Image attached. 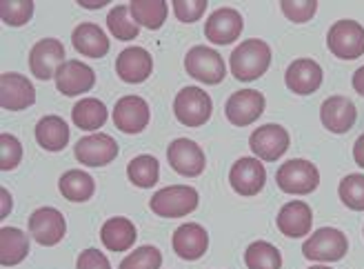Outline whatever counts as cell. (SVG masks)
Segmentation results:
<instances>
[{
  "label": "cell",
  "mask_w": 364,
  "mask_h": 269,
  "mask_svg": "<svg viewBox=\"0 0 364 269\" xmlns=\"http://www.w3.org/2000/svg\"><path fill=\"white\" fill-rule=\"evenodd\" d=\"M173 252L182 260H198L207 254L209 249V234L203 225L198 223H185L173 231Z\"/></svg>",
  "instance_id": "cell-23"
},
{
  "label": "cell",
  "mask_w": 364,
  "mask_h": 269,
  "mask_svg": "<svg viewBox=\"0 0 364 269\" xmlns=\"http://www.w3.org/2000/svg\"><path fill=\"white\" fill-rule=\"evenodd\" d=\"M120 154L118 142L109 134H89L80 138L74 147V156L85 167H105L114 163Z\"/></svg>",
  "instance_id": "cell-11"
},
{
  "label": "cell",
  "mask_w": 364,
  "mask_h": 269,
  "mask_svg": "<svg viewBox=\"0 0 364 269\" xmlns=\"http://www.w3.org/2000/svg\"><path fill=\"white\" fill-rule=\"evenodd\" d=\"M167 160L176 174L187 176V178L200 176L207 167L205 152L200 149L198 142H193L189 138H176L167 147Z\"/></svg>",
  "instance_id": "cell-14"
},
{
  "label": "cell",
  "mask_w": 364,
  "mask_h": 269,
  "mask_svg": "<svg viewBox=\"0 0 364 269\" xmlns=\"http://www.w3.org/2000/svg\"><path fill=\"white\" fill-rule=\"evenodd\" d=\"M58 189L69 203H87L96 191V183L82 169H69L60 176Z\"/></svg>",
  "instance_id": "cell-28"
},
{
  "label": "cell",
  "mask_w": 364,
  "mask_h": 269,
  "mask_svg": "<svg viewBox=\"0 0 364 269\" xmlns=\"http://www.w3.org/2000/svg\"><path fill=\"white\" fill-rule=\"evenodd\" d=\"M349 252V238L336 227H320L302 245V254L314 263H338Z\"/></svg>",
  "instance_id": "cell-2"
},
{
  "label": "cell",
  "mask_w": 364,
  "mask_h": 269,
  "mask_svg": "<svg viewBox=\"0 0 364 269\" xmlns=\"http://www.w3.org/2000/svg\"><path fill=\"white\" fill-rule=\"evenodd\" d=\"M107 27L118 41H136L140 33V25L134 21L129 5H116L107 14Z\"/></svg>",
  "instance_id": "cell-33"
},
{
  "label": "cell",
  "mask_w": 364,
  "mask_h": 269,
  "mask_svg": "<svg viewBox=\"0 0 364 269\" xmlns=\"http://www.w3.org/2000/svg\"><path fill=\"white\" fill-rule=\"evenodd\" d=\"M271 65V47L260 38L242 41L229 56V69L235 80L253 83L267 74Z\"/></svg>",
  "instance_id": "cell-1"
},
{
  "label": "cell",
  "mask_w": 364,
  "mask_h": 269,
  "mask_svg": "<svg viewBox=\"0 0 364 269\" xmlns=\"http://www.w3.org/2000/svg\"><path fill=\"white\" fill-rule=\"evenodd\" d=\"M280 9L291 23L302 25V23H309L316 16L318 3L316 0H282Z\"/></svg>",
  "instance_id": "cell-37"
},
{
  "label": "cell",
  "mask_w": 364,
  "mask_h": 269,
  "mask_svg": "<svg viewBox=\"0 0 364 269\" xmlns=\"http://www.w3.org/2000/svg\"><path fill=\"white\" fill-rule=\"evenodd\" d=\"M276 183L284 194L291 196H306L318 189L320 185V172L311 163V160L304 158H294L282 163L276 172Z\"/></svg>",
  "instance_id": "cell-4"
},
{
  "label": "cell",
  "mask_w": 364,
  "mask_h": 269,
  "mask_svg": "<svg viewBox=\"0 0 364 269\" xmlns=\"http://www.w3.org/2000/svg\"><path fill=\"white\" fill-rule=\"evenodd\" d=\"M245 21L242 14L233 7H220L215 9L205 23V36L213 45H231L242 36Z\"/></svg>",
  "instance_id": "cell-15"
},
{
  "label": "cell",
  "mask_w": 364,
  "mask_h": 269,
  "mask_svg": "<svg viewBox=\"0 0 364 269\" xmlns=\"http://www.w3.org/2000/svg\"><path fill=\"white\" fill-rule=\"evenodd\" d=\"M76 269H112V265H109V258L100 252V249L89 247L78 256Z\"/></svg>",
  "instance_id": "cell-40"
},
{
  "label": "cell",
  "mask_w": 364,
  "mask_h": 269,
  "mask_svg": "<svg viewBox=\"0 0 364 269\" xmlns=\"http://www.w3.org/2000/svg\"><path fill=\"white\" fill-rule=\"evenodd\" d=\"M67 234V221L56 207H41L29 216V236L43 245L53 247L58 245Z\"/></svg>",
  "instance_id": "cell-12"
},
{
  "label": "cell",
  "mask_w": 364,
  "mask_h": 269,
  "mask_svg": "<svg viewBox=\"0 0 364 269\" xmlns=\"http://www.w3.org/2000/svg\"><path fill=\"white\" fill-rule=\"evenodd\" d=\"M245 265L249 269H282V254L276 245L267 241H256L247 247Z\"/></svg>",
  "instance_id": "cell-32"
},
{
  "label": "cell",
  "mask_w": 364,
  "mask_h": 269,
  "mask_svg": "<svg viewBox=\"0 0 364 269\" xmlns=\"http://www.w3.org/2000/svg\"><path fill=\"white\" fill-rule=\"evenodd\" d=\"M29 256V236L18 227L0 229V265L16 267Z\"/></svg>",
  "instance_id": "cell-27"
},
{
  "label": "cell",
  "mask_w": 364,
  "mask_h": 269,
  "mask_svg": "<svg viewBox=\"0 0 364 269\" xmlns=\"http://www.w3.org/2000/svg\"><path fill=\"white\" fill-rule=\"evenodd\" d=\"M160 267H162V254L154 245H142L134 249L118 265V269H160Z\"/></svg>",
  "instance_id": "cell-35"
},
{
  "label": "cell",
  "mask_w": 364,
  "mask_h": 269,
  "mask_svg": "<svg viewBox=\"0 0 364 269\" xmlns=\"http://www.w3.org/2000/svg\"><path fill=\"white\" fill-rule=\"evenodd\" d=\"M264 94H260L258 89H240V92H233L229 96L225 105V116L235 127H247L264 114Z\"/></svg>",
  "instance_id": "cell-10"
},
{
  "label": "cell",
  "mask_w": 364,
  "mask_h": 269,
  "mask_svg": "<svg viewBox=\"0 0 364 269\" xmlns=\"http://www.w3.org/2000/svg\"><path fill=\"white\" fill-rule=\"evenodd\" d=\"M207 0H173L171 7H173V14L180 23L185 25H191L196 21H200V18L205 16L207 11Z\"/></svg>",
  "instance_id": "cell-39"
},
{
  "label": "cell",
  "mask_w": 364,
  "mask_h": 269,
  "mask_svg": "<svg viewBox=\"0 0 364 269\" xmlns=\"http://www.w3.org/2000/svg\"><path fill=\"white\" fill-rule=\"evenodd\" d=\"M322 67L314 58H298L284 71V83L289 92L298 96H311L322 85Z\"/></svg>",
  "instance_id": "cell-20"
},
{
  "label": "cell",
  "mask_w": 364,
  "mask_h": 269,
  "mask_svg": "<svg viewBox=\"0 0 364 269\" xmlns=\"http://www.w3.org/2000/svg\"><path fill=\"white\" fill-rule=\"evenodd\" d=\"M56 89L63 96H82L96 85V71L82 60H67L56 74Z\"/></svg>",
  "instance_id": "cell-18"
},
{
  "label": "cell",
  "mask_w": 364,
  "mask_h": 269,
  "mask_svg": "<svg viewBox=\"0 0 364 269\" xmlns=\"http://www.w3.org/2000/svg\"><path fill=\"white\" fill-rule=\"evenodd\" d=\"M136 238H138L136 225L124 216L109 218L100 227V241L109 252H116V254L127 252V249H132L136 245Z\"/></svg>",
  "instance_id": "cell-24"
},
{
  "label": "cell",
  "mask_w": 364,
  "mask_h": 269,
  "mask_svg": "<svg viewBox=\"0 0 364 269\" xmlns=\"http://www.w3.org/2000/svg\"><path fill=\"white\" fill-rule=\"evenodd\" d=\"M134 21L144 29H160L167 21L169 3L165 0H132L129 3Z\"/></svg>",
  "instance_id": "cell-30"
},
{
  "label": "cell",
  "mask_w": 364,
  "mask_h": 269,
  "mask_svg": "<svg viewBox=\"0 0 364 269\" xmlns=\"http://www.w3.org/2000/svg\"><path fill=\"white\" fill-rule=\"evenodd\" d=\"M276 225L287 238H304L314 227V211L304 201H289L278 211Z\"/></svg>",
  "instance_id": "cell-22"
},
{
  "label": "cell",
  "mask_w": 364,
  "mask_h": 269,
  "mask_svg": "<svg viewBox=\"0 0 364 269\" xmlns=\"http://www.w3.org/2000/svg\"><path fill=\"white\" fill-rule=\"evenodd\" d=\"M198 203H200V196L193 187L169 185V187L158 189L151 196L149 207L160 218H182V216H187V213L196 211Z\"/></svg>",
  "instance_id": "cell-3"
},
{
  "label": "cell",
  "mask_w": 364,
  "mask_h": 269,
  "mask_svg": "<svg viewBox=\"0 0 364 269\" xmlns=\"http://www.w3.org/2000/svg\"><path fill=\"white\" fill-rule=\"evenodd\" d=\"M229 185L240 196H258L267 185V169L256 156L235 160L229 172Z\"/></svg>",
  "instance_id": "cell-13"
},
{
  "label": "cell",
  "mask_w": 364,
  "mask_h": 269,
  "mask_svg": "<svg viewBox=\"0 0 364 269\" xmlns=\"http://www.w3.org/2000/svg\"><path fill=\"white\" fill-rule=\"evenodd\" d=\"M36 142L47 152H63L69 142V125L60 116H43L36 125Z\"/></svg>",
  "instance_id": "cell-26"
},
{
  "label": "cell",
  "mask_w": 364,
  "mask_h": 269,
  "mask_svg": "<svg viewBox=\"0 0 364 269\" xmlns=\"http://www.w3.org/2000/svg\"><path fill=\"white\" fill-rule=\"evenodd\" d=\"M353 160L358 163V167L364 169V134L355 140V145H353Z\"/></svg>",
  "instance_id": "cell-42"
},
{
  "label": "cell",
  "mask_w": 364,
  "mask_h": 269,
  "mask_svg": "<svg viewBox=\"0 0 364 269\" xmlns=\"http://www.w3.org/2000/svg\"><path fill=\"white\" fill-rule=\"evenodd\" d=\"M65 63V45L58 38H43L29 51V71L38 80L56 78L58 69Z\"/></svg>",
  "instance_id": "cell-9"
},
{
  "label": "cell",
  "mask_w": 364,
  "mask_h": 269,
  "mask_svg": "<svg viewBox=\"0 0 364 269\" xmlns=\"http://www.w3.org/2000/svg\"><path fill=\"white\" fill-rule=\"evenodd\" d=\"M78 5L82 9H102L109 5V0H78Z\"/></svg>",
  "instance_id": "cell-44"
},
{
  "label": "cell",
  "mask_w": 364,
  "mask_h": 269,
  "mask_svg": "<svg viewBox=\"0 0 364 269\" xmlns=\"http://www.w3.org/2000/svg\"><path fill=\"white\" fill-rule=\"evenodd\" d=\"M71 45L87 58H105L109 53V47H112L107 33L94 23H80L71 33Z\"/></svg>",
  "instance_id": "cell-25"
},
{
  "label": "cell",
  "mask_w": 364,
  "mask_h": 269,
  "mask_svg": "<svg viewBox=\"0 0 364 269\" xmlns=\"http://www.w3.org/2000/svg\"><path fill=\"white\" fill-rule=\"evenodd\" d=\"M127 178L140 189H151L160 178V165L158 160L149 154L136 156L129 165H127Z\"/></svg>",
  "instance_id": "cell-31"
},
{
  "label": "cell",
  "mask_w": 364,
  "mask_h": 269,
  "mask_svg": "<svg viewBox=\"0 0 364 269\" xmlns=\"http://www.w3.org/2000/svg\"><path fill=\"white\" fill-rule=\"evenodd\" d=\"M326 47L340 60L360 58L364 53V27L351 18L333 23L326 33Z\"/></svg>",
  "instance_id": "cell-6"
},
{
  "label": "cell",
  "mask_w": 364,
  "mask_h": 269,
  "mask_svg": "<svg viewBox=\"0 0 364 269\" xmlns=\"http://www.w3.org/2000/svg\"><path fill=\"white\" fill-rule=\"evenodd\" d=\"M289 145H291L289 132L282 125H276V122L260 125V127L249 136V147L253 156L262 160V163H276L278 158L287 154Z\"/></svg>",
  "instance_id": "cell-8"
},
{
  "label": "cell",
  "mask_w": 364,
  "mask_h": 269,
  "mask_svg": "<svg viewBox=\"0 0 364 269\" xmlns=\"http://www.w3.org/2000/svg\"><path fill=\"white\" fill-rule=\"evenodd\" d=\"M173 114L185 127H203L213 114L211 96L200 87H182L173 98Z\"/></svg>",
  "instance_id": "cell-5"
},
{
  "label": "cell",
  "mask_w": 364,
  "mask_h": 269,
  "mask_svg": "<svg viewBox=\"0 0 364 269\" xmlns=\"http://www.w3.org/2000/svg\"><path fill=\"white\" fill-rule=\"evenodd\" d=\"M185 69L191 78L205 85H220L227 76L225 58L207 45H196L185 56Z\"/></svg>",
  "instance_id": "cell-7"
},
{
  "label": "cell",
  "mask_w": 364,
  "mask_h": 269,
  "mask_svg": "<svg viewBox=\"0 0 364 269\" xmlns=\"http://www.w3.org/2000/svg\"><path fill=\"white\" fill-rule=\"evenodd\" d=\"M154 71V56L144 47H127L116 58V74L122 83L140 85Z\"/></svg>",
  "instance_id": "cell-19"
},
{
  "label": "cell",
  "mask_w": 364,
  "mask_h": 269,
  "mask_svg": "<svg viewBox=\"0 0 364 269\" xmlns=\"http://www.w3.org/2000/svg\"><path fill=\"white\" fill-rule=\"evenodd\" d=\"M36 102V89L31 80L16 71L0 76V105L7 112H23Z\"/></svg>",
  "instance_id": "cell-16"
},
{
  "label": "cell",
  "mask_w": 364,
  "mask_h": 269,
  "mask_svg": "<svg viewBox=\"0 0 364 269\" xmlns=\"http://www.w3.org/2000/svg\"><path fill=\"white\" fill-rule=\"evenodd\" d=\"M338 196L344 207L364 211V174H349L340 181Z\"/></svg>",
  "instance_id": "cell-34"
},
{
  "label": "cell",
  "mask_w": 364,
  "mask_h": 269,
  "mask_svg": "<svg viewBox=\"0 0 364 269\" xmlns=\"http://www.w3.org/2000/svg\"><path fill=\"white\" fill-rule=\"evenodd\" d=\"M23 160V145L21 140L11 134H3L0 136V169L3 172H11L21 165Z\"/></svg>",
  "instance_id": "cell-38"
},
{
  "label": "cell",
  "mask_w": 364,
  "mask_h": 269,
  "mask_svg": "<svg viewBox=\"0 0 364 269\" xmlns=\"http://www.w3.org/2000/svg\"><path fill=\"white\" fill-rule=\"evenodd\" d=\"M107 118H109V112L105 102L98 98H82L74 105V110H71V120H74V125L82 132L100 130L107 122Z\"/></svg>",
  "instance_id": "cell-29"
},
{
  "label": "cell",
  "mask_w": 364,
  "mask_h": 269,
  "mask_svg": "<svg viewBox=\"0 0 364 269\" xmlns=\"http://www.w3.org/2000/svg\"><path fill=\"white\" fill-rule=\"evenodd\" d=\"M0 199H3V209H0V218H7V216H9V211H11V207H14L11 194L3 187V189H0Z\"/></svg>",
  "instance_id": "cell-41"
},
{
  "label": "cell",
  "mask_w": 364,
  "mask_h": 269,
  "mask_svg": "<svg viewBox=\"0 0 364 269\" xmlns=\"http://www.w3.org/2000/svg\"><path fill=\"white\" fill-rule=\"evenodd\" d=\"M33 3L31 0H3L0 3V18L9 27H23L31 21Z\"/></svg>",
  "instance_id": "cell-36"
},
{
  "label": "cell",
  "mask_w": 364,
  "mask_h": 269,
  "mask_svg": "<svg viewBox=\"0 0 364 269\" xmlns=\"http://www.w3.org/2000/svg\"><path fill=\"white\" fill-rule=\"evenodd\" d=\"M351 85H353L355 92L364 98V67L355 69V74H353V78H351Z\"/></svg>",
  "instance_id": "cell-43"
},
{
  "label": "cell",
  "mask_w": 364,
  "mask_h": 269,
  "mask_svg": "<svg viewBox=\"0 0 364 269\" xmlns=\"http://www.w3.org/2000/svg\"><path fill=\"white\" fill-rule=\"evenodd\" d=\"M309 269H333V267H324V265H316V267H309Z\"/></svg>",
  "instance_id": "cell-45"
},
{
  "label": "cell",
  "mask_w": 364,
  "mask_h": 269,
  "mask_svg": "<svg viewBox=\"0 0 364 269\" xmlns=\"http://www.w3.org/2000/svg\"><path fill=\"white\" fill-rule=\"evenodd\" d=\"M151 118L149 105L140 96H122L114 107V125L122 134H140Z\"/></svg>",
  "instance_id": "cell-17"
},
{
  "label": "cell",
  "mask_w": 364,
  "mask_h": 269,
  "mask_svg": "<svg viewBox=\"0 0 364 269\" xmlns=\"http://www.w3.org/2000/svg\"><path fill=\"white\" fill-rule=\"evenodd\" d=\"M320 120L331 134H347L358 120V110L347 96H329L320 107Z\"/></svg>",
  "instance_id": "cell-21"
}]
</instances>
